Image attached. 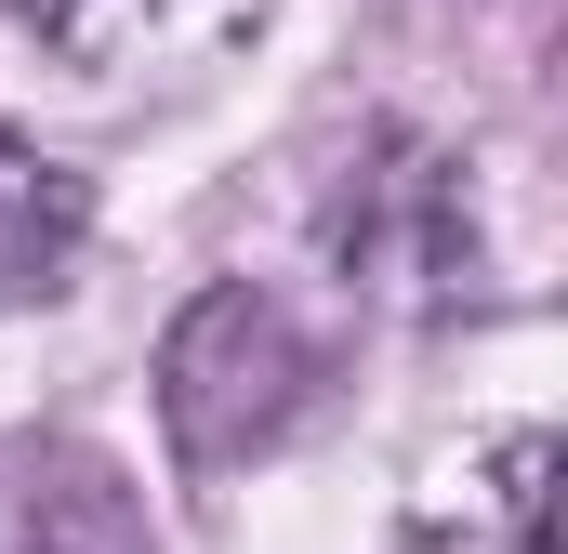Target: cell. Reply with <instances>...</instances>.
<instances>
[{
  "label": "cell",
  "instance_id": "3957f363",
  "mask_svg": "<svg viewBox=\"0 0 568 554\" xmlns=\"http://www.w3.org/2000/svg\"><path fill=\"white\" fill-rule=\"evenodd\" d=\"M0 554H159L133 475L93 449H13L0 462Z\"/></svg>",
  "mask_w": 568,
  "mask_h": 554
},
{
  "label": "cell",
  "instance_id": "7a4b0ae2",
  "mask_svg": "<svg viewBox=\"0 0 568 554\" xmlns=\"http://www.w3.org/2000/svg\"><path fill=\"white\" fill-rule=\"evenodd\" d=\"M331 252L384 290H463L476 277V225H463V172L410 133H371V172H344L331 198Z\"/></svg>",
  "mask_w": 568,
  "mask_h": 554
},
{
  "label": "cell",
  "instance_id": "277c9868",
  "mask_svg": "<svg viewBox=\"0 0 568 554\" xmlns=\"http://www.w3.org/2000/svg\"><path fill=\"white\" fill-rule=\"evenodd\" d=\"M13 27L40 53H67L80 80H145V66H185L239 27V0H13Z\"/></svg>",
  "mask_w": 568,
  "mask_h": 554
},
{
  "label": "cell",
  "instance_id": "8992f818",
  "mask_svg": "<svg viewBox=\"0 0 568 554\" xmlns=\"http://www.w3.org/2000/svg\"><path fill=\"white\" fill-rule=\"evenodd\" d=\"M489 529H503V554H556V435H503Z\"/></svg>",
  "mask_w": 568,
  "mask_h": 554
},
{
  "label": "cell",
  "instance_id": "6da1fadb",
  "mask_svg": "<svg viewBox=\"0 0 568 554\" xmlns=\"http://www.w3.org/2000/svg\"><path fill=\"white\" fill-rule=\"evenodd\" d=\"M317 397V343L291 330V304L265 290H199L185 317H172V343H159V422H172V449L199 462V475H225V462H252V449H278L291 422Z\"/></svg>",
  "mask_w": 568,
  "mask_h": 554
},
{
  "label": "cell",
  "instance_id": "5b68a950",
  "mask_svg": "<svg viewBox=\"0 0 568 554\" xmlns=\"http://www.w3.org/2000/svg\"><path fill=\"white\" fill-rule=\"evenodd\" d=\"M80 238H93V185L67 158H40L27 133H0V304L53 290L80 265Z\"/></svg>",
  "mask_w": 568,
  "mask_h": 554
}]
</instances>
